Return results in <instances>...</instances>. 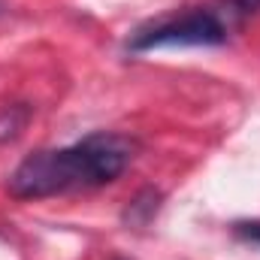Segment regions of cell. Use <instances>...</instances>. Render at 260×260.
Masks as SVG:
<instances>
[{
    "mask_svg": "<svg viewBox=\"0 0 260 260\" xmlns=\"http://www.w3.org/2000/svg\"><path fill=\"white\" fill-rule=\"evenodd\" d=\"M236 233H239L242 239L260 245V221H242V224H236Z\"/></svg>",
    "mask_w": 260,
    "mask_h": 260,
    "instance_id": "cell-3",
    "label": "cell"
},
{
    "mask_svg": "<svg viewBox=\"0 0 260 260\" xmlns=\"http://www.w3.org/2000/svg\"><path fill=\"white\" fill-rule=\"evenodd\" d=\"M130 157L127 139L115 133H91L67 148H49L24 157L9 176V194L18 200H43L100 188L124 173Z\"/></svg>",
    "mask_w": 260,
    "mask_h": 260,
    "instance_id": "cell-1",
    "label": "cell"
},
{
    "mask_svg": "<svg viewBox=\"0 0 260 260\" xmlns=\"http://www.w3.org/2000/svg\"><path fill=\"white\" fill-rule=\"evenodd\" d=\"M257 9L260 0H212L139 27L127 46L133 52H148L160 46H221Z\"/></svg>",
    "mask_w": 260,
    "mask_h": 260,
    "instance_id": "cell-2",
    "label": "cell"
}]
</instances>
